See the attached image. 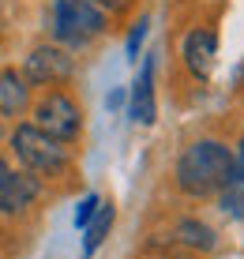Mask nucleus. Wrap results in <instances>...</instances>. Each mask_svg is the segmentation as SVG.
Instances as JSON below:
<instances>
[{"label":"nucleus","mask_w":244,"mask_h":259,"mask_svg":"<svg viewBox=\"0 0 244 259\" xmlns=\"http://www.w3.org/2000/svg\"><path fill=\"white\" fill-rule=\"evenodd\" d=\"M8 154H12L15 165L30 169L34 177H42L45 184H68L75 177V154H71L68 143L45 136L38 124H30L26 117H19L8 128Z\"/></svg>","instance_id":"nucleus-2"},{"label":"nucleus","mask_w":244,"mask_h":259,"mask_svg":"<svg viewBox=\"0 0 244 259\" xmlns=\"http://www.w3.org/2000/svg\"><path fill=\"white\" fill-rule=\"evenodd\" d=\"M233 181V147L222 136H195L173 162V192L188 203L214 199Z\"/></svg>","instance_id":"nucleus-1"},{"label":"nucleus","mask_w":244,"mask_h":259,"mask_svg":"<svg viewBox=\"0 0 244 259\" xmlns=\"http://www.w3.org/2000/svg\"><path fill=\"white\" fill-rule=\"evenodd\" d=\"M214 203L222 207V214H229L233 222H244V184H237V181H229L225 188L214 195Z\"/></svg>","instance_id":"nucleus-12"},{"label":"nucleus","mask_w":244,"mask_h":259,"mask_svg":"<svg viewBox=\"0 0 244 259\" xmlns=\"http://www.w3.org/2000/svg\"><path fill=\"white\" fill-rule=\"evenodd\" d=\"M4 136H8V132H4V120H0V147H4Z\"/></svg>","instance_id":"nucleus-19"},{"label":"nucleus","mask_w":244,"mask_h":259,"mask_svg":"<svg viewBox=\"0 0 244 259\" xmlns=\"http://www.w3.org/2000/svg\"><path fill=\"white\" fill-rule=\"evenodd\" d=\"M45 192H49V184L42 177L15 165L12 158H0V218L4 222H23L45 199Z\"/></svg>","instance_id":"nucleus-5"},{"label":"nucleus","mask_w":244,"mask_h":259,"mask_svg":"<svg viewBox=\"0 0 244 259\" xmlns=\"http://www.w3.org/2000/svg\"><path fill=\"white\" fill-rule=\"evenodd\" d=\"M94 4H98V8H102V12H105V15H109V19H113V23H116V19H124V15H128V12H132V8H135V4H139V0H94Z\"/></svg>","instance_id":"nucleus-15"},{"label":"nucleus","mask_w":244,"mask_h":259,"mask_svg":"<svg viewBox=\"0 0 244 259\" xmlns=\"http://www.w3.org/2000/svg\"><path fill=\"white\" fill-rule=\"evenodd\" d=\"M113 226H116V207L102 199V207L94 210V218H90L87 226H83V259H90V255L98 252V248L105 244V240H109Z\"/></svg>","instance_id":"nucleus-11"},{"label":"nucleus","mask_w":244,"mask_h":259,"mask_svg":"<svg viewBox=\"0 0 244 259\" xmlns=\"http://www.w3.org/2000/svg\"><path fill=\"white\" fill-rule=\"evenodd\" d=\"M30 98H34V87L23 79L19 68H15V64L0 68V120H19V117H26Z\"/></svg>","instance_id":"nucleus-10"},{"label":"nucleus","mask_w":244,"mask_h":259,"mask_svg":"<svg viewBox=\"0 0 244 259\" xmlns=\"http://www.w3.org/2000/svg\"><path fill=\"white\" fill-rule=\"evenodd\" d=\"M180 68L188 71L192 83H211L218 68V26L214 23H195L180 38Z\"/></svg>","instance_id":"nucleus-7"},{"label":"nucleus","mask_w":244,"mask_h":259,"mask_svg":"<svg viewBox=\"0 0 244 259\" xmlns=\"http://www.w3.org/2000/svg\"><path fill=\"white\" fill-rule=\"evenodd\" d=\"M139 57H143V64L128 87V105L124 109H128V120L135 128H154V120H158V87H154L158 53H139Z\"/></svg>","instance_id":"nucleus-8"},{"label":"nucleus","mask_w":244,"mask_h":259,"mask_svg":"<svg viewBox=\"0 0 244 259\" xmlns=\"http://www.w3.org/2000/svg\"><path fill=\"white\" fill-rule=\"evenodd\" d=\"M233 181L244 184V136L233 143Z\"/></svg>","instance_id":"nucleus-16"},{"label":"nucleus","mask_w":244,"mask_h":259,"mask_svg":"<svg viewBox=\"0 0 244 259\" xmlns=\"http://www.w3.org/2000/svg\"><path fill=\"white\" fill-rule=\"evenodd\" d=\"M98 207H102V195H98V192H87L83 199L75 203V214H71V222H75V229H83L87 222L94 218V210H98Z\"/></svg>","instance_id":"nucleus-14"},{"label":"nucleus","mask_w":244,"mask_h":259,"mask_svg":"<svg viewBox=\"0 0 244 259\" xmlns=\"http://www.w3.org/2000/svg\"><path fill=\"white\" fill-rule=\"evenodd\" d=\"M19 71L34 91H42V87H71V79L79 75V60H75V53H68L64 46L45 38L26 49Z\"/></svg>","instance_id":"nucleus-6"},{"label":"nucleus","mask_w":244,"mask_h":259,"mask_svg":"<svg viewBox=\"0 0 244 259\" xmlns=\"http://www.w3.org/2000/svg\"><path fill=\"white\" fill-rule=\"evenodd\" d=\"M169 244L199 252V255H214L222 248V237H218V229H214L211 222L195 218V214H184V218H177L173 229H169Z\"/></svg>","instance_id":"nucleus-9"},{"label":"nucleus","mask_w":244,"mask_h":259,"mask_svg":"<svg viewBox=\"0 0 244 259\" xmlns=\"http://www.w3.org/2000/svg\"><path fill=\"white\" fill-rule=\"evenodd\" d=\"M147 34H150V15L143 12L139 19H132L128 38H124V57H128L132 64H139V53H143V41H147Z\"/></svg>","instance_id":"nucleus-13"},{"label":"nucleus","mask_w":244,"mask_h":259,"mask_svg":"<svg viewBox=\"0 0 244 259\" xmlns=\"http://www.w3.org/2000/svg\"><path fill=\"white\" fill-rule=\"evenodd\" d=\"M26 120L38 124L45 136L68 143V147H75V143L83 139V128H87L83 102H79L68 87H42V91H34Z\"/></svg>","instance_id":"nucleus-4"},{"label":"nucleus","mask_w":244,"mask_h":259,"mask_svg":"<svg viewBox=\"0 0 244 259\" xmlns=\"http://www.w3.org/2000/svg\"><path fill=\"white\" fill-rule=\"evenodd\" d=\"M161 259H207V255H199V252H188V248H177V244H173V252H166Z\"/></svg>","instance_id":"nucleus-18"},{"label":"nucleus","mask_w":244,"mask_h":259,"mask_svg":"<svg viewBox=\"0 0 244 259\" xmlns=\"http://www.w3.org/2000/svg\"><path fill=\"white\" fill-rule=\"evenodd\" d=\"M45 30H49V41L64 46L68 53H87L98 38L113 30V19L94 0H53Z\"/></svg>","instance_id":"nucleus-3"},{"label":"nucleus","mask_w":244,"mask_h":259,"mask_svg":"<svg viewBox=\"0 0 244 259\" xmlns=\"http://www.w3.org/2000/svg\"><path fill=\"white\" fill-rule=\"evenodd\" d=\"M124 105H128V87H116V91H109V98H105V109H109V113H120Z\"/></svg>","instance_id":"nucleus-17"}]
</instances>
